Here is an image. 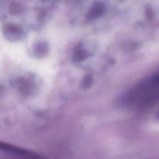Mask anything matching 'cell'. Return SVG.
<instances>
[{
    "instance_id": "cell-2",
    "label": "cell",
    "mask_w": 159,
    "mask_h": 159,
    "mask_svg": "<svg viewBox=\"0 0 159 159\" xmlns=\"http://www.w3.org/2000/svg\"><path fill=\"white\" fill-rule=\"evenodd\" d=\"M155 80H156L157 82H158V83H159V74L158 75L156 76V78H155Z\"/></svg>"
},
{
    "instance_id": "cell-1",
    "label": "cell",
    "mask_w": 159,
    "mask_h": 159,
    "mask_svg": "<svg viewBox=\"0 0 159 159\" xmlns=\"http://www.w3.org/2000/svg\"><path fill=\"white\" fill-rule=\"evenodd\" d=\"M1 148L2 150L6 151V152H10V153L13 154V155H16V156H19L22 159H45L42 158L40 155L33 153V152L20 148L15 147V146L10 145L9 144L1 143Z\"/></svg>"
}]
</instances>
